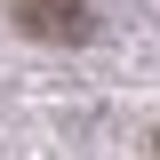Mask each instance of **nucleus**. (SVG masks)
Wrapping results in <instances>:
<instances>
[{
  "label": "nucleus",
  "mask_w": 160,
  "mask_h": 160,
  "mask_svg": "<svg viewBox=\"0 0 160 160\" xmlns=\"http://www.w3.org/2000/svg\"><path fill=\"white\" fill-rule=\"evenodd\" d=\"M16 24L48 32V40H88V8L80 0H16Z\"/></svg>",
  "instance_id": "nucleus-1"
}]
</instances>
